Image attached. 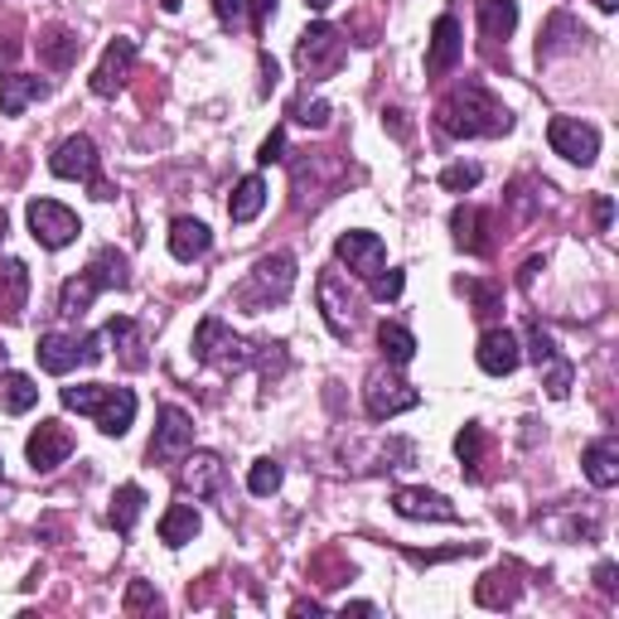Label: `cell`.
Segmentation results:
<instances>
[{
	"mask_svg": "<svg viewBox=\"0 0 619 619\" xmlns=\"http://www.w3.org/2000/svg\"><path fill=\"white\" fill-rule=\"evenodd\" d=\"M436 121H441V131H445V136H455V141L509 136V131H513V111L503 107L484 83H475V78L460 83L455 93L436 107Z\"/></svg>",
	"mask_w": 619,
	"mask_h": 619,
	"instance_id": "obj_1",
	"label": "cell"
},
{
	"mask_svg": "<svg viewBox=\"0 0 619 619\" xmlns=\"http://www.w3.org/2000/svg\"><path fill=\"white\" fill-rule=\"evenodd\" d=\"M59 402L78 416H93L103 436H127L131 421H136V392L131 388H107V382H78V388H63Z\"/></svg>",
	"mask_w": 619,
	"mask_h": 619,
	"instance_id": "obj_2",
	"label": "cell"
},
{
	"mask_svg": "<svg viewBox=\"0 0 619 619\" xmlns=\"http://www.w3.org/2000/svg\"><path fill=\"white\" fill-rule=\"evenodd\" d=\"M127 290L131 286V266H127V257L117 252V247H103V252L87 262V272H78L63 281V290H59V314L63 320H78V314H87L93 310V300L103 296V290Z\"/></svg>",
	"mask_w": 619,
	"mask_h": 619,
	"instance_id": "obj_3",
	"label": "cell"
},
{
	"mask_svg": "<svg viewBox=\"0 0 619 619\" xmlns=\"http://www.w3.org/2000/svg\"><path fill=\"white\" fill-rule=\"evenodd\" d=\"M296 290V257L290 252H266L262 262L247 272V281L233 290V306L238 310H272Z\"/></svg>",
	"mask_w": 619,
	"mask_h": 619,
	"instance_id": "obj_4",
	"label": "cell"
},
{
	"mask_svg": "<svg viewBox=\"0 0 619 619\" xmlns=\"http://www.w3.org/2000/svg\"><path fill=\"white\" fill-rule=\"evenodd\" d=\"M194 358L209 368H223V373H242V368L257 364V344L242 340V334H233L218 314H209V320H199V330H194Z\"/></svg>",
	"mask_w": 619,
	"mask_h": 619,
	"instance_id": "obj_5",
	"label": "cell"
},
{
	"mask_svg": "<svg viewBox=\"0 0 619 619\" xmlns=\"http://www.w3.org/2000/svg\"><path fill=\"white\" fill-rule=\"evenodd\" d=\"M107 334H83V340H73V334H39V368L53 378L73 373V368H93L107 358Z\"/></svg>",
	"mask_w": 619,
	"mask_h": 619,
	"instance_id": "obj_6",
	"label": "cell"
},
{
	"mask_svg": "<svg viewBox=\"0 0 619 619\" xmlns=\"http://www.w3.org/2000/svg\"><path fill=\"white\" fill-rule=\"evenodd\" d=\"M344 59H348V44L344 35L334 25H310L306 35L296 39V69L310 78V83H324V78H334L344 69Z\"/></svg>",
	"mask_w": 619,
	"mask_h": 619,
	"instance_id": "obj_7",
	"label": "cell"
},
{
	"mask_svg": "<svg viewBox=\"0 0 619 619\" xmlns=\"http://www.w3.org/2000/svg\"><path fill=\"white\" fill-rule=\"evenodd\" d=\"M49 170L59 179H83L87 189H93V199H111V189L103 184V155H97L93 136H69L53 145L49 155Z\"/></svg>",
	"mask_w": 619,
	"mask_h": 619,
	"instance_id": "obj_8",
	"label": "cell"
},
{
	"mask_svg": "<svg viewBox=\"0 0 619 619\" xmlns=\"http://www.w3.org/2000/svg\"><path fill=\"white\" fill-rule=\"evenodd\" d=\"M25 223H29V238H35L39 247H49V252H63V247L78 242V233H83L78 213L63 209L59 199H29Z\"/></svg>",
	"mask_w": 619,
	"mask_h": 619,
	"instance_id": "obj_9",
	"label": "cell"
},
{
	"mask_svg": "<svg viewBox=\"0 0 619 619\" xmlns=\"http://www.w3.org/2000/svg\"><path fill=\"white\" fill-rule=\"evenodd\" d=\"M184 450H194V416L184 407H160L155 412V436H151V465H175Z\"/></svg>",
	"mask_w": 619,
	"mask_h": 619,
	"instance_id": "obj_10",
	"label": "cell"
},
{
	"mask_svg": "<svg viewBox=\"0 0 619 619\" xmlns=\"http://www.w3.org/2000/svg\"><path fill=\"white\" fill-rule=\"evenodd\" d=\"M547 141H551V151L571 165H595V155H600V131L581 117H551Z\"/></svg>",
	"mask_w": 619,
	"mask_h": 619,
	"instance_id": "obj_11",
	"label": "cell"
},
{
	"mask_svg": "<svg viewBox=\"0 0 619 619\" xmlns=\"http://www.w3.org/2000/svg\"><path fill=\"white\" fill-rule=\"evenodd\" d=\"M527 358H533V364L537 368H543V373H547V382H543V388L551 392V397H567V392H571V373H576V368H571L567 364V358H561V348H557V340H551V334L543 330V324H537V320H527Z\"/></svg>",
	"mask_w": 619,
	"mask_h": 619,
	"instance_id": "obj_12",
	"label": "cell"
},
{
	"mask_svg": "<svg viewBox=\"0 0 619 619\" xmlns=\"http://www.w3.org/2000/svg\"><path fill=\"white\" fill-rule=\"evenodd\" d=\"M364 407H368L373 421H392V416L421 407V392H416L412 382L392 378V373H373L368 378V388H364Z\"/></svg>",
	"mask_w": 619,
	"mask_h": 619,
	"instance_id": "obj_13",
	"label": "cell"
},
{
	"mask_svg": "<svg viewBox=\"0 0 619 619\" xmlns=\"http://www.w3.org/2000/svg\"><path fill=\"white\" fill-rule=\"evenodd\" d=\"M334 257H340L348 272L364 276V281H373L382 266H388V247H382V238H378V233H364V228L340 233V242H334Z\"/></svg>",
	"mask_w": 619,
	"mask_h": 619,
	"instance_id": "obj_14",
	"label": "cell"
},
{
	"mask_svg": "<svg viewBox=\"0 0 619 619\" xmlns=\"http://www.w3.org/2000/svg\"><path fill=\"white\" fill-rule=\"evenodd\" d=\"M73 455V431L63 421H39L25 441V460L35 465V475H53L63 460Z\"/></svg>",
	"mask_w": 619,
	"mask_h": 619,
	"instance_id": "obj_15",
	"label": "cell"
},
{
	"mask_svg": "<svg viewBox=\"0 0 619 619\" xmlns=\"http://www.w3.org/2000/svg\"><path fill=\"white\" fill-rule=\"evenodd\" d=\"M131 69H136V39H131V35H117V39L107 44L103 63L93 69V93H97V97H117L121 87H127Z\"/></svg>",
	"mask_w": 619,
	"mask_h": 619,
	"instance_id": "obj_16",
	"label": "cell"
},
{
	"mask_svg": "<svg viewBox=\"0 0 619 619\" xmlns=\"http://www.w3.org/2000/svg\"><path fill=\"white\" fill-rule=\"evenodd\" d=\"M179 465H184L179 469V484L194 489V499H223V479H228L223 455H213V450H184Z\"/></svg>",
	"mask_w": 619,
	"mask_h": 619,
	"instance_id": "obj_17",
	"label": "cell"
},
{
	"mask_svg": "<svg viewBox=\"0 0 619 619\" xmlns=\"http://www.w3.org/2000/svg\"><path fill=\"white\" fill-rule=\"evenodd\" d=\"M475 364L489 378H509V373H517V364H523V344H517L513 330H484L479 348H475Z\"/></svg>",
	"mask_w": 619,
	"mask_h": 619,
	"instance_id": "obj_18",
	"label": "cell"
},
{
	"mask_svg": "<svg viewBox=\"0 0 619 619\" xmlns=\"http://www.w3.org/2000/svg\"><path fill=\"white\" fill-rule=\"evenodd\" d=\"M450 233H455V247H465L469 257H489L493 252V218L475 204H460L450 213Z\"/></svg>",
	"mask_w": 619,
	"mask_h": 619,
	"instance_id": "obj_19",
	"label": "cell"
},
{
	"mask_svg": "<svg viewBox=\"0 0 619 619\" xmlns=\"http://www.w3.org/2000/svg\"><path fill=\"white\" fill-rule=\"evenodd\" d=\"M392 509L402 517H416V523H455V503L436 489H397L392 493Z\"/></svg>",
	"mask_w": 619,
	"mask_h": 619,
	"instance_id": "obj_20",
	"label": "cell"
},
{
	"mask_svg": "<svg viewBox=\"0 0 619 619\" xmlns=\"http://www.w3.org/2000/svg\"><path fill=\"white\" fill-rule=\"evenodd\" d=\"M29 306V266L20 257L0 262V324H20Z\"/></svg>",
	"mask_w": 619,
	"mask_h": 619,
	"instance_id": "obj_21",
	"label": "cell"
},
{
	"mask_svg": "<svg viewBox=\"0 0 619 619\" xmlns=\"http://www.w3.org/2000/svg\"><path fill=\"white\" fill-rule=\"evenodd\" d=\"M465 53V39H460V20L455 15H441L431 25V49H426V73L431 78H445L450 69L460 63Z\"/></svg>",
	"mask_w": 619,
	"mask_h": 619,
	"instance_id": "obj_22",
	"label": "cell"
},
{
	"mask_svg": "<svg viewBox=\"0 0 619 619\" xmlns=\"http://www.w3.org/2000/svg\"><path fill=\"white\" fill-rule=\"evenodd\" d=\"M314 296H320L324 324H330L340 340H348V334H354V300L344 296V281L334 276V272H324L320 281H314Z\"/></svg>",
	"mask_w": 619,
	"mask_h": 619,
	"instance_id": "obj_23",
	"label": "cell"
},
{
	"mask_svg": "<svg viewBox=\"0 0 619 619\" xmlns=\"http://www.w3.org/2000/svg\"><path fill=\"white\" fill-rule=\"evenodd\" d=\"M78 53H83V39H78L69 25H44L39 29V63L44 69L69 73L78 63Z\"/></svg>",
	"mask_w": 619,
	"mask_h": 619,
	"instance_id": "obj_24",
	"label": "cell"
},
{
	"mask_svg": "<svg viewBox=\"0 0 619 619\" xmlns=\"http://www.w3.org/2000/svg\"><path fill=\"white\" fill-rule=\"evenodd\" d=\"M49 97V83L44 78H29V73H5L0 78V117H20L29 103Z\"/></svg>",
	"mask_w": 619,
	"mask_h": 619,
	"instance_id": "obj_25",
	"label": "cell"
},
{
	"mask_svg": "<svg viewBox=\"0 0 619 619\" xmlns=\"http://www.w3.org/2000/svg\"><path fill=\"white\" fill-rule=\"evenodd\" d=\"M209 247H213L209 223H199V218H175L170 223V257L175 262H199V257H209Z\"/></svg>",
	"mask_w": 619,
	"mask_h": 619,
	"instance_id": "obj_26",
	"label": "cell"
},
{
	"mask_svg": "<svg viewBox=\"0 0 619 619\" xmlns=\"http://www.w3.org/2000/svg\"><path fill=\"white\" fill-rule=\"evenodd\" d=\"M581 465H585V479L595 489H615L619 484V445L615 441H591L581 450Z\"/></svg>",
	"mask_w": 619,
	"mask_h": 619,
	"instance_id": "obj_27",
	"label": "cell"
},
{
	"mask_svg": "<svg viewBox=\"0 0 619 619\" xmlns=\"http://www.w3.org/2000/svg\"><path fill=\"white\" fill-rule=\"evenodd\" d=\"M475 10H479V35L489 44L509 39L517 29V0H475Z\"/></svg>",
	"mask_w": 619,
	"mask_h": 619,
	"instance_id": "obj_28",
	"label": "cell"
},
{
	"mask_svg": "<svg viewBox=\"0 0 619 619\" xmlns=\"http://www.w3.org/2000/svg\"><path fill=\"white\" fill-rule=\"evenodd\" d=\"M199 527H204V517H199L194 503H170L160 517V543L165 547H184L199 537Z\"/></svg>",
	"mask_w": 619,
	"mask_h": 619,
	"instance_id": "obj_29",
	"label": "cell"
},
{
	"mask_svg": "<svg viewBox=\"0 0 619 619\" xmlns=\"http://www.w3.org/2000/svg\"><path fill=\"white\" fill-rule=\"evenodd\" d=\"M141 513H145V489L141 484H121L117 493H111V527H117L121 537H131L136 533V523H141Z\"/></svg>",
	"mask_w": 619,
	"mask_h": 619,
	"instance_id": "obj_30",
	"label": "cell"
},
{
	"mask_svg": "<svg viewBox=\"0 0 619 619\" xmlns=\"http://www.w3.org/2000/svg\"><path fill=\"white\" fill-rule=\"evenodd\" d=\"M517 595H523V585H517V571L513 567L489 571V576L475 585V600L489 605V610H499V605H517Z\"/></svg>",
	"mask_w": 619,
	"mask_h": 619,
	"instance_id": "obj_31",
	"label": "cell"
},
{
	"mask_svg": "<svg viewBox=\"0 0 619 619\" xmlns=\"http://www.w3.org/2000/svg\"><path fill=\"white\" fill-rule=\"evenodd\" d=\"M378 348H382V358H388L392 368H407L416 358V334L397 320H382L378 324Z\"/></svg>",
	"mask_w": 619,
	"mask_h": 619,
	"instance_id": "obj_32",
	"label": "cell"
},
{
	"mask_svg": "<svg viewBox=\"0 0 619 619\" xmlns=\"http://www.w3.org/2000/svg\"><path fill=\"white\" fill-rule=\"evenodd\" d=\"M262 209H266V179L262 175L238 179V189H233V199H228V218L233 223H252Z\"/></svg>",
	"mask_w": 619,
	"mask_h": 619,
	"instance_id": "obj_33",
	"label": "cell"
},
{
	"mask_svg": "<svg viewBox=\"0 0 619 619\" xmlns=\"http://www.w3.org/2000/svg\"><path fill=\"white\" fill-rule=\"evenodd\" d=\"M39 402V388L29 373H0V412L10 416H25Z\"/></svg>",
	"mask_w": 619,
	"mask_h": 619,
	"instance_id": "obj_34",
	"label": "cell"
},
{
	"mask_svg": "<svg viewBox=\"0 0 619 619\" xmlns=\"http://www.w3.org/2000/svg\"><path fill=\"white\" fill-rule=\"evenodd\" d=\"M107 340L121 348V358H127V368H145V354H141V330L136 320H127V314H117V320H107Z\"/></svg>",
	"mask_w": 619,
	"mask_h": 619,
	"instance_id": "obj_35",
	"label": "cell"
},
{
	"mask_svg": "<svg viewBox=\"0 0 619 619\" xmlns=\"http://www.w3.org/2000/svg\"><path fill=\"white\" fill-rule=\"evenodd\" d=\"M455 455H460V465L469 469V479H479V460H484V426H479V421H465V426H460Z\"/></svg>",
	"mask_w": 619,
	"mask_h": 619,
	"instance_id": "obj_36",
	"label": "cell"
},
{
	"mask_svg": "<svg viewBox=\"0 0 619 619\" xmlns=\"http://www.w3.org/2000/svg\"><path fill=\"white\" fill-rule=\"evenodd\" d=\"M460 290L475 300L479 320H493V314L503 310V286H493V281H460Z\"/></svg>",
	"mask_w": 619,
	"mask_h": 619,
	"instance_id": "obj_37",
	"label": "cell"
},
{
	"mask_svg": "<svg viewBox=\"0 0 619 619\" xmlns=\"http://www.w3.org/2000/svg\"><path fill=\"white\" fill-rule=\"evenodd\" d=\"M281 479H286V469H281L272 455H266V460H257V465L247 469V489H252L257 499H272V493L281 489Z\"/></svg>",
	"mask_w": 619,
	"mask_h": 619,
	"instance_id": "obj_38",
	"label": "cell"
},
{
	"mask_svg": "<svg viewBox=\"0 0 619 619\" xmlns=\"http://www.w3.org/2000/svg\"><path fill=\"white\" fill-rule=\"evenodd\" d=\"M127 615H160V595L151 581H131L127 585Z\"/></svg>",
	"mask_w": 619,
	"mask_h": 619,
	"instance_id": "obj_39",
	"label": "cell"
},
{
	"mask_svg": "<svg viewBox=\"0 0 619 619\" xmlns=\"http://www.w3.org/2000/svg\"><path fill=\"white\" fill-rule=\"evenodd\" d=\"M290 117H296L300 127H310V131H324V127H330V103H310V97H296V103H290Z\"/></svg>",
	"mask_w": 619,
	"mask_h": 619,
	"instance_id": "obj_40",
	"label": "cell"
},
{
	"mask_svg": "<svg viewBox=\"0 0 619 619\" xmlns=\"http://www.w3.org/2000/svg\"><path fill=\"white\" fill-rule=\"evenodd\" d=\"M479 179H484L479 165H445L441 170V184L450 189V194H465V189H475Z\"/></svg>",
	"mask_w": 619,
	"mask_h": 619,
	"instance_id": "obj_41",
	"label": "cell"
},
{
	"mask_svg": "<svg viewBox=\"0 0 619 619\" xmlns=\"http://www.w3.org/2000/svg\"><path fill=\"white\" fill-rule=\"evenodd\" d=\"M402 286H407V276H402V272H388V266H382V272L373 276V296H378V300H397Z\"/></svg>",
	"mask_w": 619,
	"mask_h": 619,
	"instance_id": "obj_42",
	"label": "cell"
},
{
	"mask_svg": "<svg viewBox=\"0 0 619 619\" xmlns=\"http://www.w3.org/2000/svg\"><path fill=\"white\" fill-rule=\"evenodd\" d=\"M257 160H262V165L286 160V131H272V136L262 141V151H257Z\"/></svg>",
	"mask_w": 619,
	"mask_h": 619,
	"instance_id": "obj_43",
	"label": "cell"
},
{
	"mask_svg": "<svg viewBox=\"0 0 619 619\" xmlns=\"http://www.w3.org/2000/svg\"><path fill=\"white\" fill-rule=\"evenodd\" d=\"M595 585H600V595H619V567L615 561H600V567H595Z\"/></svg>",
	"mask_w": 619,
	"mask_h": 619,
	"instance_id": "obj_44",
	"label": "cell"
},
{
	"mask_svg": "<svg viewBox=\"0 0 619 619\" xmlns=\"http://www.w3.org/2000/svg\"><path fill=\"white\" fill-rule=\"evenodd\" d=\"M242 10H247V0H213V15H218V25H238L242 20Z\"/></svg>",
	"mask_w": 619,
	"mask_h": 619,
	"instance_id": "obj_45",
	"label": "cell"
},
{
	"mask_svg": "<svg viewBox=\"0 0 619 619\" xmlns=\"http://www.w3.org/2000/svg\"><path fill=\"white\" fill-rule=\"evenodd\" d=\"M382 127H388V131H392V136H397V141H407V136H412L407 117H402L397 107H388V111H382Z\"/></svg>",
	"mask_w": 619,
	"mask_h": 619,
	"instance_id": "obj_46",
	"label": "cell"
},
{
	"mask_svg": "<svg viewBox=\"0 0 619 619\" xmlns=\"http://www.w3.org/2000/svg\"><path fill=\"white\" fill-rule=\"evenodd\" d=\"M610 223H615V204H610V194H595V228L610 233Z\"/></svg>",
	"mask_w": 619,
	"mask_h": 619,
	"instance_id": "obj_47",
	"label": "cell"
},
{
	"mask_svg": "<svg viewBox=\"0 0 619 619\" xmlns=\"http://www.w3.org/2000/svg\"><path fill=\"white\" fill-rule=\"evenodd\" d=\"M272 15H276V0H252V29H257V35L266 29V20H272Z\"/></svg>",
	"mask_w": 619,
	"mask_h": 619,
	"instance_id": "obj_48",
	"label": "cell"
},
{
	"mask_svg": "<svg viewBox=\"0 0 619 619\" xmlns=\"http://www.w3.org/2000/svg\"><path fill=\"white\" fill-rule=\"evenodd\" d=\"M15 59H20V39L15 35H0V69H15Z\"/></svg>",
	"mask_w": 619,
	"mask_h": 619,
	"instance_id": "obj_49",
	"label": "cell"
},
{
	"mask_svg": "<svg viewBox=\"0 0 619 619\" xmlns=\"http://www.w3.org/2000/svg\"><path fill=\"white\" fill-rule=\"evenodd\" d=\"M276 83H281V69H276V59H266V53H262V93H272Z\"/></svg>",
	"mask_w": 619,
	"mask_h": 619,
	"instance_id": "obj_50",
	"label": "cell"
},
{
	"mask_svg": "<svg viewBox=\"0 0 619 619\" xmlns=\"http://www.w3.org/2000/svg\"><path fill=\"white\" fill-rule=\"evenodd\" d=\"M320 610H324L320 600H296V605H290V615H320Z\"/></svg>",
	"mask_w": 619,
	"mask_h": 619,
	"instance_id": "obj_51",
	"label": "cell"
},
{
	"mask_svg": "<svg viewBox=\"0 0 619 619\" xmlns=\"http://www.w3.org/2000/svg\"><path fill=\"white\" fill-rule=\"evenodd\" d=\"M537 272H543V262H537V257H533V262H527L523 272H517V281H523V286H533V276H537Z\"/></svg>",
	"mask_w": 619,
	"mask_h": 619,
	"instance_id": "obj_52",
	"label": "cell"
},
{
	"mask_svg": "<svg viewBox=\"0 0 619 619\" xmlns=\"http://www.w3.org/2000/svg\"><path fill=\"white\" fill-rule=\"evenodd\" d=\"M344 615H378V605H368V600H354V605H344Z\"/></svg>",
	"mask_w": 619,
	"mask_h": 619,
	"instance_id": "obj_53",
	"label": "cell"
},
{
	"mask_svg": "<svg viewBox=\"0 0 619 619\" xmlns=\"http://www.w3.org/2000/svg\"><path fill=\"white\" fill-rule=\"evenodd\" d=\"M179 5H184V0H160V10H165V15H179Z\"/></svg>",
	"mask_w": 619,
	"mask_h": 619,
	"instance_id": "obj_54",
	"label": "cell"
},
{
	"mask_svg": "<svg viewBox=\"0 0 619 619\" xmlns=\"http://www.w3.org/2000/svg\"><path fill=\"white\" fill-rule=\"evenodd\" d=\"M595 5H600L605 15H615V10H619V0H595Z\"/></svg>",
	"mask_w": 619,
	"mask_h": 619,
	"instance_id": "obj_55",
	"label": "cell"
},
{
	"mask_svg": "<svg viewBox=\"0 0 619 619\" xmlns=\"http://www.w3.org/2000/svg\"><path fill=\"white\" fill-rule=\"evenodd\" d=\"M5 233H10V218H5V209H0V242H5Z\"/></svg>",
	"mask_w": 619,
	"mask_h": 619,
	"instance_id": "obj_56",
	"label": "cell"
},
{
	"mask_svg": "<svg viewBox=\"0 0 619 619\" xmlns=\"http://www.w3.org/2000/svg\"><path fill=\"white\" fill-rule=\"evenodd\" d=\"M306 5H310V10H330L334 0H306Z\"/></svg>",
	"mask_w": 619,
	"mask_h": 619,
	"instance_id": "obj_57",
	"label": "cell"
},
{
	"mask_svg": "<svg viewBox=\"0 0 619 619\" xmlns=\"http://www.w3.org/2000/svg\"><path fill=\"white\" fill-rule=\"evenodd\" d=\"M5 358H10V354H5V344H0V368H5Z\"/></svg>",
	"mask_w": 619,
	"mask_h": 619,
	"instance_id": "obj_58",
	"label": "cell"
},
{
	"mask_svg": "<svg viewBox=\"0 0 619 619\" xmlns=\"http://www.w3.org/2000/svg\"><path fill=\"white\" fill-rule=\"evenodd\" d=\"M0 479H5V455H0Z\"/></svg>",
	"mask_w": 619,
	"mask_h": 619,
	"instance_id": "obj_59",
	"label": "cell"
}]
</instances>
